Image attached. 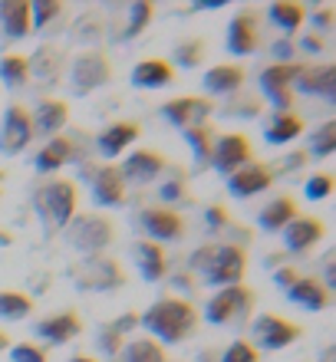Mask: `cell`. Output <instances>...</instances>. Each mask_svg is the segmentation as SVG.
Segmentation results:
<instances>
[{
	"label": "cell",
	"instance_id": "8",
	"mask_svg": "<svg viewBox=\"0 0 336 362\" xmlns=\"http://www.w3.org/2000/svg\"><path fill=\"white\" fill-rule=\"evenodd\" d=\"M300 59L294 63H270L264 73H260V93L267 95L277 112H290L294 109V79L300 73Z\"/></svg>",
	"mask_w": 336,
	"mask_h": 362
},
{
	"label": "cell",
	"instance_id": "45",
	"mask_svg": "<svg viewBox=\"0 0 336 362\" xmlns=\"http://www.w3.org/2000/svg\"><path fill=\"white\" fill-rule=\"evenodd\" d=\"M122 346H125V339H122L119 333H115L112 326L99 329V349H106L109 356H115V353H122Z\"/></svg>",
	"mask_w": 336,
	"mask_h": 362
},
{
	"label": "cell",
	"instance_id": "11",
	"mask_svg": "<svg viewBox=\"0 0 336 362\" xmlns=\"http://www.w3.org/2000/svg\"><path fill=\"white\" fill-rule=\"evenodd\" d=\"M214 112V103L204 99V95H178V99H168L162 105V115L178 129H195V125H208Z\"/></svg>",
	"mask_w": 336,
	"mask_h": 362
},
{
	"label": "cell",
	"instance_id": "5",
	"mask_svg": "<svg viewBox=\"0 0 336 362\" xmlns=\"http://www.w3.org/2000/svg\"><path fill=\"white\" fill-rule=\"evenodd\" d=\"M109 79H112V63L103 49H86V53H79L73 59V66H69V89L76 95H89L93 89L106 86Z\"/></svg>",
	"mask_w": 336,
	"mask_h": 362
},
{
	"label": "cell",
	"instance_id": "16",
	"mask_svg": "<svg viewBox=\"0 0 336 362\" xmlns=\"http://www.w3.org/2000/svg\"><path fill=\"white\" fill-rule=\"evenodd\" d=\"M139 224L155 244L158 240H178L185 234V218L175 208H145L139 214Z\"/></svg>",
	"mask_w": 336,
	"mask_h": 362
},
{
	"label": "cell",
	"instance_id": "30",
	"mask_svg": "<svg viewBox=\"0 0 336 362\" xmlns=\"http://www.w3.org/2000/svg\"><path fill=\"white\" fill-rule=\"evenodd\" d=\"M300 135H303V119L294 112H274L267 129H264V139L270 145H290V142H297Z\"/></svg>",
	"mask_w": 336,
	"mask_h": 362
},
{
	"label": "cell",
	"instance_id": "49",
	"mask_svg": "<svg viewBox=\"0 0 336 362\" xmlns=\"http://www.w3.org/2000/svg\"><path fill=\"white\" fill-rule=\"evenodd\" d=\"M135 326H139V313H125V316H119V320L112 323V329L125 339V333H132Z\"/></svg>",
	"mask_w": 336,
	"mask_h": 362
},
{
	"label": "cell",
	"instance_id": "35",
	"mask_svg": "<svg viewBox=\"0 0 336 362\" xmlns=\"http://www.w3.org/2000/svg\"><path fill=\"white\" fill-rule=\"evenodd\" d=\"M0 79H4L10 89L27 86L30 83V59L23 57V53H7V57L0 59Z\"/></svg>",
	"mask_w": 336,
	"mask_h": 362
},
{
	"label": "cell",
	"instance_id": "12",
	"mask_svg": "<svg viewBox=\"0 0 336 362\" xmlns=\"http://www.w3.org/2000/svg\"><path fill=\"white\" fill-rule=\"evenodd\" d=\"M165 168H168V162H165L162 152H155V148H135L119 165V175H122L125 188H129V185H152L155 178H162Z\"/></svg>",
	"mask_w": 336,
	"mask_h": 362
},
{
	"label": "cell",
	"instance_id": "43",
	"mask_svg": "<svg viewBox=\"0 0 336 362\" xmlns=\"http://www.w3.org/2000/svg\"><path fill=\"white\" fill-rule=\"evenodd\" d=\"M10 359L13 362H47V353H43V346H37V343H17V346H10Z\"/></svg>",
	"mask_w": 336,
	"mask_h": 362
},
{
	"label": "cell",
	"instance_id": "27",
	"mask_svg": "<svg viewBox=\"0 0 336 362\" xmlns=\"http://www.w3.org/2000/svg\"><path fill=\"white\" fill-rule=\"evenodd\" d=\"M0 30H4L10 40H23L33 33L27 0H4V4H0Z\"/></svg>",
	"mask_w": 336,
	"mask_h": 362
},
{
	"label": "cell",
	"instance_id": "10",
	"mask_svg": "<svg viewBox=\"0 0 336 362\" xmlns=\"http://www.w3.org/2000/svg\"><path fill=\"white\" fill-rule=\"evenodd\" d=\"M33 142V122H30V109L20 103H10L4 112V125H0V152L4 155H20Z\"/></svg>",
	"mask_w": 336,
	"mask_h": 362
},
{
	"label": "cell",
	"instance_id": "51",
	"mask_svg": "<svg viewBox=\"0 0 336 362\" xmlns=\"http://www.w3.org/2000/svg\"><path fill=\"white\" fill-rule=\"evenodd\" d=\"M274 280H277V286H284V290H290V286L300 280V274H297V267H280L277 274H274Z\"/></svg>",
	"mask_w": 336,
	"mask_h": 362
},
{
	"label": "cell",
	"instance_id": "38",
	"mask_svg": "<svg viewBox=\"0 0 336 362\" xmlns=\"http://www.w3.org/2000/svg\"><path fill=\"white\" fill-rule=\"evenodd\" d=\"M333 152H336V122L327 119V122L320 125V129H313V135H310L307 155H313V158H330Z\"/></svg>",
	"mask_w": 336,
	"mask_h": 362
},
{
	"label": "cell",
	"instance_id": "54",
	"mask_svg": "<svg viewBox=\"0 0 336 362\" xmlns=\"http://www.w3.org/2000/svg\"><path fill=\"white\" fill-rule=\"evenodd\" d=\"M69 362H96V359H93V356H73Z\"/></svg>",
	"mask_w": 336,
	"mask_h": 362
},
{
	"label": "cell",
	"instance_id": "23",
	"mask_svg": "<svg viewBox=\"0 0 336 362\" xmlns=\"http://www.w3.org/2000/svg\"><path fill=\"white\" fill-rule=\"evenodd\" d=\"M73 155H76V142L69 139V135H53L43 148L37 152L33 158V168L40 175H50V172H59L66 162H73Z\"/></svg>",
	"mask_w": 336,
	"mask_h": 362
},
{
	"label": "cell",
	"instance_id": "2",
	"mask_svg": "<svg viewBox=\"0 0 336 362\" xmlns=\"http://www.w3.org/2000/svg\"><path fill=\"white\" fill-rule=\"evenodd\" d=\"M76 201H79V191H76V185L66 178L40 185L37 194H33V204H37V214H40V221H43V230L53 234V230L66 228L69 221L76 218Z\"/></svg>",
	"mask_w": 336,
	"mask_h": 362
},
{
	"label": "cell",
	"instance_id": "1",
	"mask_svg": "<svg viewBox=\"0 0 336 362\" xmlns=\"http://www.w3.org/2000/svg\"><path fill=\"white\" fill-rule=\"evenodd\" d=\"M139 326L149 329V336H152L155 343L175 346V343H185L188 336H195V329H198V310L188 300L165 296V300H155L139 316Z\"/></svg>",
	"mask_w": 336,
	"mask_h": 362
},
{
	"label": "cell",
	"instance_id": "18",
	"mask_svg": "<svg viewBox=\"0 0 336 362\" xmlns=\"http://www.w3.org/2000/svg\"><path fill=\"white\" fill-rule=\"evenodd\" d=\"M270 185H274V168L260 162H248L228 178V191L234 198H254L260 191H267Z\"/></svg>",
	"mask_w": 336,
	"mask_h": 362
},
{
	"label": "cell",
	"instance_id": "20",
	"mask_svg": "<svg viewBox=\"0 0 336 362\" xmlns=\"http://www.w3.org/2000/svg\"><path fill=\"white\" fill-rule=\"evenodd\" d=\"M30 122H33V135H59L69 122V105L63 99H43V103L30 112Z\"/></svg>",
	"mask_w": 336,
	"mask_h": 362
},
{
	"label": "cell",
	"instance_id": "52",
	"mask_svg": "<svg viewBox=\"0 0 336 362\" xmlns=\"http://www.w3.org/2000/svg\"><path fill=\"white\" fill-rule=\"evenodd\" d=\"M303 162H307V152H297V155H290V158H284V165H280L277 172H280V175L297 172V168H300V165H303ZM277 172H274V175H277Z\"/></svg>",
	"mask_w": 336,
	"mask_h": 362
},
{
	"label": "cell",
	"instance_id": "42",
	"mask_svg": "<svg viewBox=\"0 0 336 362\" xmlns=\"http://www.w3.org/2000/svg\"><path fill=\"white\" fill-rule=\"evenodd\" d=\"M218 362H260V353L248 343V339H234V343L218 356Z\"/></svg>",
	"mask_w": 336,
	"mask_h": 362
},
{
	"label": "cell",
	"instance_id": "22",
	"mask_svg": "<svg viewBox=\"0 0 336 362\" xmlns=\"http://www.w3.org/2000/svg\"><path fill=\"white\" fill-rule=\"evenodd\" d=\"M93 201L103 208H122L125 204V181L115 165H103L93 175Z\"/></svg>",
	"mask_w": 336,
	"mask_h": 362
},
{
	"label": "cell",
	"instance_id": "46",
	"mask_svg": "<svg viewBox=\"0 0 336 362\" xmlns=\"http://www.w3.org/2000/svg\"><path fill=\"white\" fill-rule=\"evenodd\" d=\"M204 224L214 228V230H221V228H228L231 224V218H228V211H224L221 204H212V208L204 211Z\"/></svg>",
	"mask_w": 336,
	"mask_h": 362
},
{
	"label": "cell",
	"instance_id": "7",
	"mask_svg": "<svg viewBox=\"0 0 336 362\" xmlns=\"http://www.w3.org/2000/svg\"><path fill=\"white\" fill-rule=\"evenodd\" d=\"M250 333H254V349H270V353H277V349H287V346H294L300 339V329L297 323H290V320H284V316L277 313H260L254 316V323H250Z\"/></svg>",
	"mask_w": 336,
	"mask_h": 362
},
{
	"label": "cell",
	"instance_id": "56",
	"mask_svg": "<svg viewBox=\"0 0 336 362\" xmlns=\"http://www.w3.org/2000/svg\"><path fill=\"white\" fill-rule=\"evenodd\" d=\"M0 185H4V172H0Z\"/></svg>",
	"mask_w": 336,
	"mask_h": 362
},
{
	"label": "cell",
	"instance_id": "37",
	"mask_svg": "<svg viewBox=\"0 0 336 362\" xmlns=\"http://www.w3.org/2000/svg\"><path fill=\"white\" fill-rule=\"evenodd\" d=\"M152 20H155V4H149V0H135V4H129V17H125L122 40H135L149 23H152Z\"/></svg>",
	"mask_w": 336,
	"mask_h": 362
},
{
	"label": "cell",
	"instance_id": "13",
	"mask_svg": "<svg viewBox=\"0 0 336 362\" xmlns=\"http://www.w3.org/2000/svg\"><path fill=\"white\" fill-rule=\"evenodd\" d=\"M248 162H250V142H248V135L224 132V135H218V139H214V152H212L214 172H221L224 178H231V175L238 172V168H244Z\"/></svg>",
	"mask_w": 336,
	"mask_h": 362
},
{
	"label": "cell",
	"instance_id": "40",
	"mask_svg": "<svg viewBox=\"0 0 336 362\" xmlns=\"http://www.w3.org/2000/svg\"><path fill=\"white\" fill-rule=\"evenodd\" d=\"M59 13H63L59 0H37V4H30V23H33V30L50 27L53 20H59Z\"/></svg>",
	"mask_w": 336,
	"mask_h": 362
},
{
	"label": "cell",
	"instance_id": "25",
	"mask_svg": "<svg viewBox=\"0 0 336 362\" xmlns=\"http://www.w3.org/2000/svg\"><path fill=\"white\" fill-rule=\"evenodd\" d=\"M244 79H248L244 66H238V63H218V66H212L204 73V89L212 95H238L241 86H244Z\"/></svg>",
	"mask_w": 336,
	"mask_h": 362
},
{
	"label": "cell",
	"instance_id": "21",
	"mask_svg": "<svg viewBox=\"0 0 336 362\" xmlns=\"http://www.w3.org/2000/svg\"><path fill=\"white\" fill-rule=\"evenodd\" d=\"M142 135V125L139 122H112L106 125L96 139V148L103 158H119L122 152H129V145Z\"/></svg>",
	"mask_w": 336,
	"mask_h": 362
},
{
	"label": "cell",
	"instance_id": "9",
	"mask_svg": "<svg viewBox=\"0 0 336 362\" xmlns=\"http://www.w3.org/2000/svg\"><path fill=\"white\" fill-rule=\"evenodd\" d=\"M73 284L89 290V293H99V290H115V286H122L125 274H122V267H119V260L86 257L83 264H76V270H73Z\"/></svg>",
	"mask_w": 336,
	"mask_h": 362
},
{
	"label": "cell",
	"instance_id": "17",
	"mask_svg": "<svg viewBox=\"0 0 336 362\" xmlns=\"http://www.w3.org/2000/svg\"><path fill=\"white\" fill-rule=\"evenodd\" d=\"M33 333H37L40 339L53 343V346H63V343H69V339H76V336L83 333V320H79V313H73V310H63V313H53V316L37 320V323H33Z\"/></svg>",
	"mask_w": 336,
	"mask_h": 362
},
{
	"label": "cell",
	"instance_id": "34",
	"mask_svg": "<svg viewBox=\"0 0 336 362\" xmlns=\"http://www.w3.org/2000/svg\"><path fill=\"white\" fill-rule=\"evenodd\" d=\"M33 313V296L20 293V290H0V320L20 323L23 316Z\"/></svg>",
	"mask_w": 336,
	"mask_h": 362
},
{
	"label": "cell",
	"instance_id": "39",
	"mask_svg": "<svg viewBox=\"0 0 336 362\" xmlns=\"http://www.w3.org/2000/svg\"><path fill=\"white\" fill-rule=\"evenodd\" d=\"M204 57V40L202 37H192V40H182L178 47H175V63L182 69H195L202 63Z\"/></svg>",
	"mask_w": 336,
	"mask_h": 362
},
{
	"label": "cell",
	"instance_id": "6",
	"mask_svg": "<svg viewBox=\"0 0 336 362\" xmlns=\"http://www.w3.org/2000/svg\"><path fill=\"white\" fill-rule=\"evenodd\" d=\"M250 310H254V293L244 284H238V286L218 290L208 300L204 316H208V323L224 326V323H244V316H250Z\"/></svg>",
	"mask_w": 336,
	"mask_h": 362
},
{
	"label": "cell",
	"instance_id": "53",
	"mask_svg": "<svg viewBox=\"0 0 336 362\" xmlns=\"http://www.w3.org/2000/svg\"><path fill=\"white\" fill-rule=\"evenodd\" d=\"M323 274H327V290L330 293H333V250H327V254H323Z\"/></svg>",
	"mask_w": 336,
	"mask_h": 362
},
{
	"label": "cell",
	"instance_id": "41",
	"mask_svg": "<svg viewBox=\"0 0 336 362\" xmlns=\"http://www.w3.org/2000/svg\"><path fill=\"white\" fill-rule=\"evenodd\" d=\"M303 194H307L310 201H323L333 194V175L330 172H317V175H310L307 185H303Z\"/></svg>",
	"mask_w": 336,
	"mask_h": 362
},
{
	"label": "cell",
	"instance_id": "3",
	"mask_svg": "<svg viewBox=\"0 0 336 362\" xmlns=\"http://www.w3.org/2000/svg\"><path fill=\"white\" fill-rule=\"evenodd\" d=\"M66 230H69V244L83 250L86 257H99L115 240V224L106 214H76L66 224Z\"/></svg>",
	"mask_w": 336,
	"mask_h": 362
},
{
	"label": "cell",
	"instance_id": "19",
	"mask_svg": "<svg viewBox=\"0 0 336 362\" xmlns=\"http://www.w3.org/2000/svg\"><path fill=\"white\" fill-rule=\"evenodd\" d=\"M294 89L307 95H323V99H333L336 95V73L333 63H303L294 79Z\"/></svg>",
	"mask_w": 336,
	"mask_h": 362
},
{
	"label": "cell",
	"instance_id": "15",
	"mask_svg": "<svg viewBox=\"0 0 336 362\" xmlns=\"http://www.w3.org/2000/svg\"><path fill=\"white\" fill-rule=\"evenodd\" d=\"M280 234H284V247H287L290 254H307V250H313L320 240L327 238V224L320 218H303V214H297Z\"/></svg>",
	"mask_w": 336,
	"mask_h": 362
},
{
	"label": "cell",
	"instance_id": "36",
	"mask_svg": "<svg viewBox=\"0 0 336 362\" xmlns=\"http://www.w3.org/2000/svg\"><path fill=\"white\" fill-rule=\"evenodd\" d=\"M185 142L192 145L198 165H212V152H214V129L212 125H195V129H185Z\"/></svg>",
	"mask_w": 336,
	"mask_h": 362
},
{
	"label": "cell",
	"instance_id": "47",
	"mask_svg": "<svg viewBox=\"0 0 336 362\" xmlns=\"http://www.w3.org/2000/svg\"><path fill=\"white\" fill-rule=\"evenodd\" d=\"M300 49H307V53H323V49H327V37L313 30V33H307V37L300 40Z\"/></svg>",
	"mask_w": 336,
	"mask_h": 362
},
{
	"label": "cell",
	"instance_id": "14",
	"mask_svg": "<svg viewBox=\"0 0 336 362\" xmlns=\"http://www.w3.org/2000/svg\"><path fill=\"white\" fill-rule=\"evenodd\" d=\"M260 47V20L254 10H241L228 23V49L234 57H250Z\"/></svg>",
	"mask_w": 336,
	"mask_h": 362
},
{
	"label": "cell",
	"instance_id": "48",
	"mask_svg": "<svg viewBox=\"0 0 336 362\" xmlns=\"http://www.w3.org/2000/svg\"><path fill=\"white\" fill-rule=\"evenodd\" d=\"M313 27H317V33H330L333 30V7H323L313 13Z\"/></svg>",
	"mask_w": 336,
	"mask_h": 362
},
{
	"label": "cell",
	"instance_id": "24",
	"mask_svg": "<svg viewBox=\"0 0 336 362\" xmlns=\"http://www.w3.org/2000/svg\"><path fill=\"white\" fill-rule=\"evenodd\" d=\"M287 296H290V300H294L297 306L310 310V313H320V310H327V306L333 303V293H330L327 286L320 284L317 276H300L297 284L287 290Z\"/></svg>",
	"mask_w": 336,
	"mask_h": 362
},
{
	"label": "cell",
	"instance_id": "44",
	"mask_svg": "<svg viewBox=\"0 0 336 362\" xmlns=\"http://www.w3.org/2000/svg\"><path fill=\"white\" fill-rule=\"evenodd\" d=\"M158 194H162V201H188V188H185V175L175 172L172 178L165 181L162 188H158Z\"/></svg>",
	"mask_w": 336,
	"mask_h": 362
},
{
	"label": "cell",
	"instance_id": "55",
	"mask_svg": "<svg viewBox=\"0 0 336 362\" xmlns=\"http://www.w3.org/2000/svg\"><path fill=\"white\" fill-rule=\"evenodd\" d=\"M10 346V339H7V333H0V353H4V349H7Z\"/></svg>",
	"mask_w": 336,
	"mask_h": 362
},
{
	"label": "cell",
	"instance_id": "33",
	"mask_svg": "<svg viewBox=\"0 0 336 362\" xmlns=\"http://www.w3.org/2000/svg\"><path fill=\"white\" fill-rule=\"evenodd\" d=\"M122 362H168L165 346L155 343L152 336H139L122 346Z\"/></svg>",
	"mask_w": 336,
	"mask_h": 362
},
{
	"label": "cell",
	"instance_id": "26",
	"mask_svg": "<svg viewBox=\"0 0 336 362\" xmlns=\"http://www.w3.org/2000/svg\"><path fill=\"white\" fill-rule=\"evenodd\" d=\"M175 83V66L168 59H142L132 69L135 89H165Z\"/></svg>",
	"mask_w": 336,
	"mask_h": 362
},
{
	"label": "cell",
	"instance_id": "31",
	"mask_svg": "<svg viewBox=\"0 0 336 362\" xmlns=\"http://www.w3.org/2000/svg\"><path fill=\"white\" fill-rule=\"evenodd\" d=\"M27 59H30V76L43 79L50 86H53L59 79V73H63V53H59L57 47H40L37 53Z\"/></svg>",
	"mask_w": 336,
	"mask_h": 362
},
{
	"label": "cell",
	"instance_id": "4",
	"mask_svg": "<svg viewBox=\"0 0 336 362\" xmlns=\"http://www.w3.org/2000/svg\"><path fill=\"white\" fill-rule=\"evenodd\" d=\"M244 274H248V254H244V247H238V244H214L212 260H208L202 280L208 286L224 290V286H238L244 280Z\"/></svg>",
	"mask_w": 336,
	"mask_h": 362
},
{
	"label": "cell",
	"instance_id": "32",
	"mask_svg": "<svg viewBox=\"0 0 336 362\" xmlns=\"http://www.w3.org/2000/svg\"><path fill=\"white\" fill-rule=\"evenodd\" d=\"M270 23L277 30H284V33H297L300 27H303V20H307V10H303V4H294V0H277V4H270L267 10Z\"/></svg>",
	"mask_w": 336,
	"mask_h": 362
},
{
	"label": "cell",
	"instance_id": "28",
	"mask_svg": "<svg viewBox=\"0 0 336 362\" xmlns=\"http://www.w3.org/2000/svg\"><path fill=\"white\" fill-rule=\"evenodd\" d=\"M135 260H139V270L149 284H158L168 276V257H165V247L155 244V240H142L135 247Z\"/></svg>",
	"mask_w": 336,
	"mask_h": 362
},
{
	"label": "cell",
	"instance_id": "29",
	"mask_svg": "<svg viewBox=\"0 0 336 362\" xmlns=\"http://www.w3.org/2000/svg\"><path fill=\"white\" fill-rule=\"evenodd\" d=\"M297 201L290 198V194H280V198H274L270 204H264L257 214V224L264 230H270V234H277V230H284L290 224V221L297 218Z\"/></svg>",
	"mask_w": 336,
	"mask_h": 362
},
{
	"label": "cell",
	"instance_id": "50",
	"mask_svg": "<svg viewBox=\"0 0 336 362\" xmlns=\"http://www.w3.org/2000/svg\"><path fill=\"white\" fill-rule=\"evenodd\" d=\"M270 49H274L277 63H294V43H290V40H277Z\"/></svg>",
	"mask_w": 336,
	"mask_h": 362
}]
</instances>
